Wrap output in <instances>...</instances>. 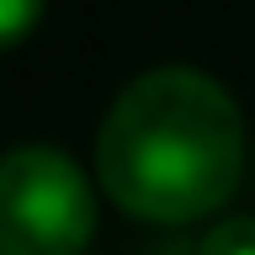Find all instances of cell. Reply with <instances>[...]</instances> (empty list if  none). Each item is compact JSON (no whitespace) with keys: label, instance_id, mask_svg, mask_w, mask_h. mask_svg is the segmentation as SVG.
<instances>
[{"label":"cell","instance_id":"6da1fadb","mask_svg":"<svg viewBox=\"0 0 255 255\" xmlns=\"http://www.w3.org/2000/svg\"><path fill=\"white\" fill-rule=\"evenodd\" d=\"M96 175L133 218L197 223L245 175V117L202 69H149L112 101L96 133Z\"/></svg>","mask_w":255,"mask_h":255},{"label":"cell","instance_id":"3957f363","mask_svg":"<svg viewBox=\"0 0 255 255\" xmlns=\"http://www.w3.org/2000/svg\"><path fill=\"white\" fill-rule=\"evenodd\" d=\"M197 255H255V218H218Z\"/></svg>","mask_w":255,"mask_h":255},{"label":"cell","instance_id":"7a4b0ae2","mask_svg":"<svg viewBox=\"0 0 255 255\" xmlns=\"http://www.w3.org/2000/svg\"><path fill=\"white\" fill-rule=\"evenodd\" d=\"M96 229V197L59 149L0 154V255H80Z\"/></svg>","mask_w":255,"mask_h":255},{"label":"cell","instance_id":"277c9868","mask_svg":"<svg viewBox=\"0 0 255 255\" xmlns=\"http://www.w3.org/2000/svg\"><path fill=\"white\" fill-rule=\"evenodd\" d=\"M37 16H43V0H0V48H16L37 27Z\"/></svg>","mask_w":255,"mask_h":255}]
</instances>
